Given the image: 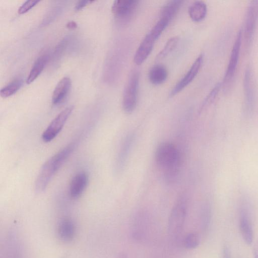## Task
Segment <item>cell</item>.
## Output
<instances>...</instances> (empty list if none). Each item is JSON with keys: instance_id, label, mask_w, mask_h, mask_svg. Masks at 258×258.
Segmentation results:
<instances>
[{"instance_id": "6da1fadb", "label": "cell", "mask_w": 258, "mask_h": 258, "mask_svg": "<svg viewBox=\"0 0 258 258\" xmlns=\"http://www.w3.org/2000/svg\"><path fill=\"white\" fill-rule=\"evenodd\" d=\"M155 160L164 172L168 182L175 181L181 166V157L176 146L170 142H163L158 145L155 152Z\"/></svg>"}, {"instance_id": "7a4b0ae2", "label": "cell", "mask_w": 258, "mask_h": 258, "mask_svg": "<svg viewBox=\"0 0 258 258\" xmlns=\"http://www.w3.org/2000/svg\"><path fill=\"white\" fill-rule=\"evenodd\" d=\"M75 143H71L50 157L42 165L35 182V190L43 192L53 176L73 152Z\"/></svg>"}, {"instance_id": "3957f363", "label": "cell", "mask_w": 258, "mask_h": 258, "mask_svg": "<svg viewBox=\"0 0 258 258\" xmlns=\"http://www.w3.org/2000/svg\"><path fill=\"white\" fill-rule=\"evenodd\" d=\"M187 198L183 194L175 201L168 220V232L174 239H178L181 234L187 215Z\"/></svg>"}, {"instance_id": "277c9868", "label": "cell", "mask_w": 258, "mask_h": 258, "mask_svg": "<svg viewBox=\"0 0 258 258\" xmlns=\"http://www.w3.org/2000/svg\"><path fill=\"white\" fill-rule=\"evenodd\" d=\"M139 85V74L134 71L128 78L126 85L122 101L123 111L131 113L135 109L137 102Z\"/></svg>"}, {"instance_id": "5b68a950", "label": "cell", "mask_w": 258, "mask_h": 258, "mask_svg": "<svg viewBox=\"0 0 258 258\" xmlns=\"http://www.w3.org/2000/svg\"><path fill=\"white\" fill-rule=\"evenodd\" d=\"M139 3L137 0H116L112 4L111 11L119 23L126 24L134 17Z\"/></svg>"}, {"instance_id": "8992f818", "label": "cell", "mask_w": 258, "mask_h": 258, "mask_svg": "<svg viewBox=\"0 0 258 258\" xmlns=\"http://www.w3.org/2000/svg\"><path fill=\"white\" fill-rule=\"evenodd\" d=\"M74 109V106H68L51 121L42 135V140L46 143L53 140L61 131Z\"/></svg>"}, {"instance_id": "52a82bcc", "label": "cell", "mask_w": 258, "mask_h": 258, "mask_svg": "<svg viewBox=\"0 0 258 258\" xmlns=\"http://www.w3.org/2000/svg\"><path fill=\"white\" fill-rule=\"evenodd\" d=\"M242 36V32L240 30L237 34L233 44L227 70L224 77L223 86L225 90L230 86L236 72L241 45Z\"/></svg>"}, {"instance_id": "ba28073f", "label": "cell", "mask_w": 258, "mask_h": 258, "mask_svg": "<svg viewBox=\"0 0 258 258\" xmlns=\"http://www.w3.org/2000/svg\"><path fill=\"white\" fill-rule=\"evenodd\" d=\"M239 225L240 234L244 242L250 245L253 241V231L249 207L243 202L239 209Z\"/></svg>"}, {"instance_id": "9c48e42d", "label": "cell", "mask_w": 258, "mask_h": 258, "mask_svg": "<svg viewBox=\"0 0 258 258\" xmlns=\"http://www.w3.org/2000/svg\"><path fill=\"white\" fill-rule=\"evenodd\" d=\"M258 21V1H252L249 3L246 13L244 37L246 45H249Z\"/></svg>"}, {"instance_id": "30bf717a", "label": "cell", "mask_w": 258, "mask_h": 258, "mask_svg": "<svg viewBox=\"0 0 258 258\" xmlns=\"http://www.w3.org/2000/svg\"><path fill=\"white\" fill-rule=\"evenodd\" d=\"M203 62V55L200 54L195 60L192 66L184 77L178 81L170 92V96L173 97L181 92L195 78L199 72Z\"/></svg>"}, {"instance_id": "8fae6325", "label": "cell", "mask_w": 258, "mask_h": 258, "mask_svg": "<svg viewBox=\"0 0 258 258\" xmlns=\"http://www.w3.org/2000/svg\"><path fill=\"white\" fill-rule=\"evenodd\" d=\"M3 255V258H21L18 238L14 231L9 232L6 237Z\"/></svg>"}, {"instance_id": "7c38bea8", "label": "cell", "mask_w": 258, "mask_h": 258, "mask_svg": "<svg viewBox=\"0 0 258 258\" xmlns=\"http://www.w3.org/2000/svg\"><path fill=\"white\" fill-rule=\"evenodd\" d=\"M156 40L148 33L138 47L134 57V62L140 65L151 53Z\"/></svg>"}, {"instance_id": "4fadbf2b", "label": "cell", "mask_w": 258, "mask_h": 258, "mask_svg": "<svg viewBox=\"0 0 258 258\" xmlns=\"http://www.w3.org/2000/svg\"><path fill=\"white\" fill-rule=\"evenodd\" d=\"M88 183V176L85 172L77 173L72 178L70 186L69 194L72 198H79L84 192Z\"/></svg>"}, {"instance_id": "5bb4252c", "label": "cell", "mask_w": 258, "mask_h": 258, "mask_svg": "<svg viewBox=\"0 0 258 258\" xmlns=\"http://www.w3.org/2000/svg\"><path fill=\"white\" fill-rule=\"evenodd\" d=\"M57 233L59 238L63 242H70L74 238L76 234V226L74 222L70 218L65 217L58 222Z\"/></svg>"}, {"instance_id": "9a60e30c", "label": "cell", "mask_w": 258, "mask_h": 258, "mask_svg": "<svg viewBox=\"0 0 258 258\" xmlns=\"http://www.w3.org/2000/svg\"><path fill=\"white\" fill-rule=\"evenodd\" d=\"M70 78H62L56 85L52 95L51 101L54 105H58L64 101L71 87Z\"/></svg>"}, {"instance_id": "2e32d148", "label": "cell", "mask_w": 258, "mask_h": 258, "mask_svg": "<svg viewBox=\"0 0 258 258\" xmlns=\"http://www.w3.org/2000/svg\"><path fill=\"white\" fill-rule=\"evenodd\" d=\"M134 136L131 134L124 139L120 146L116 160V168L117 172H121L125 165L131 149L134 142Z\"/></svg>"}, {"instance_id": "e0dca14e", "label": "cell", "mask_w": 258, "mask_h": 258, "mask_svg": "<svg viewBox=\"0 0 258 258\" xmlns=\"http://www.w3.org/2000/svg\"><path fill=\"white\" fill-rule=\"evenodd\" d=\"M251 84L250 71L247 69L244 77L243 87L245 107L249 113L252 111L253 106V92Z\"/></svg>"}, {"instance_id": "ac0fdd59", "label": "cell", "mask_w": 258, "mask_h": 258, "mask_svg": "<svg viewBox=\"0 0 258 258\" xmlns=\"http://www.w3.org/2000/svg\"><path fill=\"white\" fill-rule=\"evenodd\" d=\"M49 57L48 54H43L37 58L26 79L27 84L31 83L38 77L48 62Z\"/></svg>"}, {"instance_id": "d6986e66", "label": "cell", "mask_w": 258, "mask_h": 258, "mask_svg": "<svg viewBox=\"0 0 258 258\" xmlns=\"http://www.w3.org/2000/svg\"><path fill=\"white\" fill-rule=\"evenodd\" d=\"M168 76L166 68L161 64H156L149 71L148 77L150 82L153 85H160L163 83Z\"/></svg>"}, {"instance_id": "ffe728a7", "label": "cell", "mask_w": 258, "mask_h": 258, "mask_svg": "<svg viewBox=\"0 0 258 258\" xmlns=\"http://www.w3.org/2000/svg\"><path fill=\"white\" fill-rule=\"evenodd\" d=\"M207 7L203 1H196L189 7L188 14L191 19L196 22L202 21L206 16Z\"/></svg>"}, {"instance_id": "44dd1931", "label": "cell", "mask_w": 258, "mask_h": 258, "mask_svg": "<svg viewBox=\"0 0 258 258\" xmlns=\"http://www.w3.org/2000/svg\"><path fill=\"white\" fill-rule=\"evenodd\" d=\"M182 1L174 0L168 2L161 10L160 18H164L169 22L175 17L179 8Z\"/></svg>"}, {"instance_id": "7402d4cb", "label": "cell", "mask_w": 258, "mask_h": 258, "mask_svg": "<svg viewBox=\"0 0 258 258\" xmlns=\"http://www.w3.org/2000/svg\"><path fill=\"white\" fill-rule=\"evenodd\" d=\"M211 218V208L209 204L205 203L201 207L200 214V226L202 230L206 232L209 228Z\"/></svg>"}, {"instance_id": "603a6c76", "label": "cell", "mask_w": 258, "mask_h": 258, "mask_svg": "<svg viewBox=\"0 0 258 258\" xmlns=\"http://www.w3.org/2000/svg\"><path fill=\"white\" fill-rule=\"evenodd\" d=\"M23 81L22 79H16L1 89V96L7 98L15 94L22 87Z\"/></svg>"}, {"instance_id": "cb8c5ba5", "label": "cell", "mask_w": 258, "mask_h": 258, "mask_svg": "<svg viewBox=\"0 0 258 258\" xmlns=\"http://www.w3.org/2000/svg\"><path fill=\"white\" fill-rule=\"evenodd\" d=\"M178 41L177 37H173L166 42L163 48L158 54L156 59L160 60L168 55L176 47Z\"/></svg>"}, {"instance_id": "d4e9b609", "label": "cell", "mask_w": 258, "mask_h": 258, "mask_svg": "<svg viewBox=\"0 0 258 258\" xmlns=\"http://www.w3.org/2000/svg\"><path fill=\"white\" fill-rule=\"evenodd\" d=\"M200 242L199 234L196 232L188 233L183 240V244L188 249H194L198 247Z\"/></svg>"}, {"instance_id": "484cf974", "label": "cell", "mask_w": 258, "mask_h": 258, "mask_svg": "<svg viewBox=\"0 0 258 258\" xmlns=\"http://www.w3.org/2000/svg\"><path fill=\"white\" fill-rule=\"evenodd\" d=\"M169 23L170 22L167 19L160 18L149 33L156 40Z\"/></svg>"}, {"instance_id": "4316f807", "label": "cell", "mask_w": 258, "mask_h": 258, "mask_svg": "<svg viewBox=\"0 0 258 258\" xmlns=\"http://www.w3.org/2000/svg\"><path fill=\"white\" fill-rule=\"evenodd\" d=\"M221 84L219 83H217L215 87L213 88L211 91L209 93L208 95L204 100L202 105V108L206 106L207 105L211 103L216 98V96L218 94V92L221 88Z\"/></svg>"}, {"instance_id": "83f0119b", "label": "cell", "mask_w": 258, "mask_h": 258, "mask_svg": "<svg viewBox=\"0 0 258 258\" xmlns=\"http://www.w3.org/2000/svg\"><path fill=\"white\" fill-rule=\"evenodd\" d=\"M39 1L30 0L25 1L18 9V12L20 14H24L35 6Z\"/></svg>"}, {"instance_id": "f1b7e54d", "label": "cell", "mask_w": 258, "mask_h": 258, "mask_svg": "<svg viewBox=\"0 0 258 258\" xmlns=\"http://www.w3.org/2000/svg\"><path fill=\"white\" fill-rule=\"evenodd\" d=\"M61 9V8L60 7H55L51 9V10L48 13V14L45 19L43 20L42 25H45L53 20L57 16V14L60 13V9Z\"/></svg>"}, {"instance_id": "f546056e", "label": "cell", "mask_w": 258, "mask_h": 258, "mask_svg": "<svg viewBox=\"0 0 258 258\" xmlns=\"http://www.w3.org/2000/svg\"><path fill=\"white\" fill-rule=\"evenodd\" d=\"M93 2L94 1L90 0L79 1L76 4L74 9L76 11H79Z\"/></svg>"}, {"instance_id": "4dcf8cb0", "label": "cell", "mask_w": 258, "mask_h": 258, "mask_svg": "<svg viewBox=\"0 0 258 258\" xmlns=\"http://www.w3.org/2000/svg\"><path fill=\"white\" fill-rule=\"evenodd\" d=\"M222 258H231L230 250L227 245L223 247Z\"/></svg>"}, {"instance_id": "1f68e13d", "label": "cell", "mask_w": 258, "mask_h": 258, "mask_svg": "<svg viewBox=\"0 0 258 258\" xmlns=\"http://www.w3.org/2000/svg\"><path fill=\"white\" fill-rule=\"evenodd\" d=\"M66 27L71 29H75L77 27V24L75 21H71L67 23Z\"/></svg>"}, {"instance_id": "d6a6232c", "label": "cell", "mask_w": 258, "mask_h": 258, "mask_svg": "<svg viewBox=\"0 0 258 258\" xmlns=\"http://www.w3.org/2000/svg\"><path fill=\"white\" fill-rule=\"evenodd\" d=\"M253 255L254 258H258V239L253 248Z\"/></svg>"}, {"instance_id": "836d02e7", "label": "cell", "mask_w": 258, "mask_h": 258, "mask_svg": "<svg viewBox=\"0 0 258 258\" xmlns=\"http://www.w3.org/2000/svg\"><path fill=\"white\" fill-rule=\"evenodd\" d=\"M63 258H64V257H63Z\"/></svg>"}]
</instances>
